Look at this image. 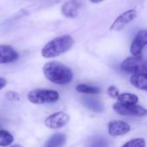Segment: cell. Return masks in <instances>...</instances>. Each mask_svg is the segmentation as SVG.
I'll return each mask as SVG.
<instances>
[{"instance_id": "9c48e42d", "label": "cell", "mask_w": 147, "mask_h": 147, "mask_svg": "<svg viewBox=\"0 0 147 147\" xmlns=\"http://www.w3.org/2000/svg\"><path fill=\"white\" fill-rule=\"evenodd\" d=\"M108 131L111 136H121L130 131V126L122 121H112L109 123Z\"/></svg>"}, {"instance_id": "7402d4cb", "label": "cell", "mask_w": 147, "mask_h": 147, "mask_svg": "<svg viewBox=\"0 0 147 147\" xmlns=\"http://www.w3.org/2000/svg\"><path fill=\"white\" fill-rule=\"evenodd\" d=\"M6 84H7L6 79L5 78H0V90H2L3 88H4Z\"/></svg>"}, {"instance_id": "9a60e30c", "label": "cell", "mask_w": 147, "mask_h": 147, "mask_svg": "<svg viewBox=\"0 0 147 147\" xmlns=\"http://www.w3.org/2000/svg\"><path fill=\"white\" fill-rule=\"evenodd\" d=\"M118 102L121 104H128V105H134L138 102L139 98L134 94L130 93H122L120 94L117 97Z\"/></svg>"}, {"instance_id": "5b68a950", "label": "cell", "mask_w": 147, "mask_h": 147, "mask_svg": "<svg viewBox=\"0 0 147 147\" xmlns=\"http://www.w3.org/2000/svg\"><path fill=\"white\" fill-rule=\"evenodd\" d=\"M114 110L121 115H134V116H145L146 115L147 111L146 109L134 105H128V104H121V103H115L113 106Z\"/></svg>"}, {"instance_id": "3957f363", "label": "cell", "mask_w": 147, "mask_h": 147, "mask_svg": "<svg viewBox=\"0 0 147 147\" xmlns=\"http://www.w3.org/2000/svg\"><path fill=\"white\" fill-rule=\"evenodd\" d=\"M59 95L55 90H34L28 94V100L34 104L51 103L58 101Z\"/></svg>"}, {"instance_id": "30bf717a", "label": "cell", "mask_w": 147, "mask_h": 147, "mask_svg": "<svg viewBox=\"0 0 147 147\" xmlns=\"http://www.w3.org/2000/svg\"><path fill=\"white\" fill-rule=\"evenodd\" d=\"M18 53L15 49L7 45H0V64L12 63L18 59Z\"/></svg>"}, {"instance_id": "4fadbf2b", "label": "cell", "mask_w": 147, "mask_h": 147, "mask_svg": "<svg viewBox=\"0 0 147 147\" xmlns=\"http://www.w3.org/2000/svg\"><path fill=\"white\" fill-rule=\"evenodd\" d=\"M131 84L138 89L146 90L147 77L146 73H137L134 74L130 78Z\"/></svg>"}, {"instance_id": "7c38bea8", "label": "cell", "mask_w": 147, "mask_h": 147, "mask_svg": "<svg viewBox=\"0 0 147 147\" xmlns=\"http://www.w3.org/2000/svg\"><path fill=\"white\" fill-rule=\"evenodd\" d=\"M82 102L87 109L96 113H101L104 109V106L102 102L95 97L85 96L82 99Z\"/></svg>"}, {"instance_id": "44dd1931", "label": "cell", "mask_w": 147, "mask_h": 147, "mask_svg": "<svg viewBox=\"0 0 147 147\" xmlns=\"http://www.w3.org/2000/svg\"><path fill=\"white\" fill-rule=\"evenodd\" d=\"M5 96H6V98H7L8 100L14 101V102L19 101V100H20V96H19V94H17L16 92H14V91H9V92H7L6 95H5Z\"/></svg>"}, {"instance_id": "2e32d148", "label": "cell", "mask_w": 147, "mask_h": 147, "mask_svg": "<svg viewBox=\"0 0 147 147\" xmlns=\"http://www.w3.org/2000/svg\"><path fill=\"white\" fill-rule=\"evenodd\" d=\"M86 147H109V142L102 136H96L90 139Z\"/></svg>"}, {"instance_id": "6da1fadb", "label": "cell", "mask_w": 147, "mask_h": 147, "mask_svg": "<svg viewBox=\"0 0 147 147\" xmlns=\"http://www.w3.org/2000/svg\"><path fill=\"white\" fill-rule=\"evenodd\" d=\"M43 73L49 81L57 84H66L73 78L71 70L66 65L56 61L46 64L43 66Z\"/></svg>"}, {"instance_id": "52a82bcc", "label": "cell", "mask_w": 147, "mask_h": 147, "mask_svg": "<svg viewBox=\"0 0 147 147\" xmlns=\"http://www.w3.org/2000/svg\"><path fill=\"white\" fill-rule=\"evenodd\" d=\"M147 44V32L146 29L140 30L133 40L131 45V53L133 57H141L142 51Z\"/></svg>"}, {"instance_id": "8fae6325", "label": "cell", "mask_w": 147, "mask_h": 147, "mask_svg": "<svg viewBox=\"0 0 147 147\" xmlns=\"http://www.w3.org/2000/svg\"><path fill=\"white\" fill-rule=\"evenodd\" d=\"M81 3L76 1L65 2L61 7V13L68 18H75L78 16V10Z\"/></svg>"}, {"instance_id": "ba28073f", "label": "cell", "mask_w": 147, "mask_h": 147, "mask_svg": "<svg viewBox=\"0 0 147 147\" xmlns=\"http://www.w3.org/2000/svg\"><path fill=\"white\" fill-rule=\"evenodd\" d=\"M136 16H137V11L135 9H129L127 11H125L115 19V21L111 25L110 29L115 31H120L127 24L132 22Z\"/></svg>"}, {"instance_id": "603a6c76", "label": "cell", "mask_w": 147, "mask_h": 147, "mask_svg": "<svg viewBox=\"0 0 147 147\" xmlns=\"http://www.w3.org/2000/svg\"><path fill=\"white\" fill-rule=\"evenodd\" d=\"M9 147H22V146H20V145H13V146H9Z\"/></svg>"}, {"instance_id": "ffe728a7", "label": "cell", "mask_w": 147, "mask_h": 147, "mask_svg": "<svg viewBox=\"0 0 147 147\" xmlns=\"http://www.w3.org/2000/svg\"><path fill=\"white\" fill-rule=\"evenodd\" d=\"M107 93L108 95L111 97V98H117L118 96L120 95L119 93V90H117V88L114 85H111L108 88V90H107Z\"/></svg>"}, {"instance_id": "e0dca14e", "label": "cell", "mask_w": 147, "mask_h": 147, "mask_svg": "<svg viewBox=\"0 0 147 147\" xmlns=\"http://www.w3.org/2000/svg\"><path fill=\"white\" fill-rule=\"evenodd\" d=\"M14 140L13 136L5 130H0V146L6 147L12 144Z\"/></svg>"}, {"instance_id": "cb8c5ba5", "label": "cell", "mask_w": 147, "mask_h": 147, "mask_svg": "<svg viewBox=\"0 0 147 147\" xmlns=\"http://www.w3.org/2000/svg\"><path fill=\"white\" fill-rule=\"evenodd\" d=\"M0 126H2V121L0 120Z\"/></svg>"}, {"instance_id": "7a4b0ae2", "label": "cell", "mask_w": 147, "mask_h": 147, "mask_svg": "<svg viewBox=\"0 0 147 147\" xmlns=\"http://www.w3.org/2000/svg\"><path fill=\"white\" fill-rule=\"evenodd\" d=\"M73 43V38L68 34L58 36L44 46L41 50V55L46 59L59 56L71 48Z\"/></svg>"}, {"instance_id": "8992f818", "label": "cell", "mask_w": 147, "mask_h": 147, "mask_svg": "<svg viewBox=\"0 0 147 147\" xmlns=\"http://www.w3.org/2000/svg\"><path fill=\"white\" fill-rule=\"evenodd\" d=\"M70 120V116L64 112H57L49 115L45 120V125L51 129H59L65 127Z\"/></svg>"}, {"instance_id": "5bb4252c", "label": "cell", "mask_w": 147, "mask_h": 147, "mask_svg": "<svg viewBox=\"0 0 147 147\" xmlns=\"http://www.w3.org/2000/svg\"><path fill=\"white\" fill-rule=\"evenodd\" d=\"M65 141L66 138L63 134H55L47 141V146L48 147H61L65 145Z\"/></svg>"}, {"instance_id": "d6986e66", "label": "cell", "mask_w": 147, "mask_h": 147, "mask_svg": "<svg viewBox=\"0 0 147 147\" xmlns=\"http://www.w3.org/2000/svg\"><path fill=\"white\" fill-rule=\"evenodd\" d=\"M146 146V141L142 138H137L129 140L126 144H124L121 147H145Z\"/></svg>"}, {"instance_id": "277c9868", "label": "cell", "mask_w": 147, "mask_h": 147, "mask_svg": "<svg viewBox=\"0 0 147 147\" xmlns=\"http://www.w3.org/2000/svg\"><path fill=\"white\" fill-rule=\"evenodd\" d=\"M121 69L129 73H146V62L141 57H128L121 63Z\"/></svg>"}, {"instance_id": "ac0fdd59", "label": "cell", "mask_w": 147, "mask_h": 147, "mask_svg": "<svg viewBox=\"0 0 147 147\" xmlns=\"http://www.w3.org/2000/svg\"><path fill=\"white\" fill-rule=\"evenodd\" d=\"M76 89L78 92L84 93V94H98L101 91L99 88L89 86L87 84H78L76 87Z\"/></svg>"}]
</instances>
